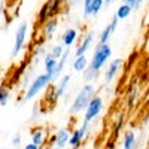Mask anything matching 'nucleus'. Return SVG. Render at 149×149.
<instances>
[{"label": "nucleus", "mask_w": 149, "mask_h": 149, "mask_svg": "<svg viewBox=\"0 0 149 149\" xmlns=\"http://www.w3.org/2000/svg\"><path fill=\"white\" fill-rule=\"evenodd\" d=\"M110 57H112V46L109 43H104V45L97 43L91 60H88V67L86 69H88L91 73L98 74V72L106 66L107 60H110Z\"/></svg>", "instance_id": "nucleus-1"}, {"label": "nucleus", "mask_w": 149, "mask_h": 149, "mask_svg": "<svg viewBox=\"0 0 149 149\" xmlns=\"http://www.w3.org/2000/svg\"><path fill=\"white\" fill-rule=\"evenodd\" d=\"M93 95H95V86L94 84H84L82 88L79 90V93L74 97L73 103L69 107V113L70 115H78L81 112L85 110V107L88 106L90 100L93 98Z\"/></svg>", "instance_id": "nucleus-2"}, {"label": "nucleus", "mask_w": 149, "mask_h": 149, "mask_svg": "<svg viewBox=\"0 0 149 149\" xmlns=\"http://www.w3.org/2000/svg\"><path fill=\"white\" fill-rule=\"evenodd\" d=\"M51 84H52V82H51V79H49L48 74H45V73L37 74V76L29 84L27 91H26V94H24V97H22V102L26 103V102L33 100L36 95H39V94H40L43 90H46Z\"/></svg>", "instance_id": "nucleus-3"}, {"label": "nucleus", "mask_w": 149, "mask_h": 149, "mask_svg": "<svg viewBox=\"0 0 149 149\" xmlns=\"http://www.w3.org/2000/svg\"><path fill=\"white\" fill-rule=\"evenodd\" d=\"M103 109H104V102H103L102 95H97V94L93 95L88 106H86L85 110H84V121L90 124L91 121L97 119L98 116H100V113L103 112Z\"/></svg>", "instance_id": "nucleus-4"}, {"label": "nucleus", "mask_w": 149, "mask_h": 149, "mask_svg": "<svg viewBox=\"0 0 149 149\" xmlns=\"http://www.w3.org/2000/svg\"><path fill=\"white\" fill-rule=\"evenodd\" d=\"M27 33H29V24L26 21H22L17 27V31H15L14 48H12V58H17L24 49V45H26V40H27Z\"/></svg>", "instance_id": "nucleus-5"}, {"label": "nucleus", "mask_w": 149, "mask_h": 149, "mask_svg": "<svg viewBox=\"0 0 149 149\" xmlns=\"http://www.w3.org/2000/svg\"><path fill=\"white\" fill-rule=\"evenodd\" d=\"M88 128H90V124L84 121V122L81 124V127L72 130L67 145H69L72 149H79V148L82 146L85 137H86V134H88Z\"/></svg>", "instance_id": "nucleus-6"}, {"label": "nucleus", "mask_w": 149, "mask_h": 149, "mask_svg": "<svg viewBox=\"0 0 149 149\" xmlns=\"http://www.w3.org/2000/svg\"><path fill=\"white\" fill-rule=\"evenodd\" d=\"M95 40V31L94 30H90V31H86L82 37V40L81 43L78 45V48L74 49V57H81V55H85L86 52H88V49L93 46Z\"/></svg>", "instance_id": "nucleus-7"}, {"label": "nucleus", "mask_w": 149, "mask_h": 149, "mask_svg": "<svg viewBox=\"0 0 149 149\" xmlns=\"http://www.w3.org/2000/svg\"><path fill=\"white\" fill-rule=\"evenodd\" d=\"M121 67H122V60L121 58H115V60H112L106 72H104V82L106 84H112L115 81V78L121 72Z\"/></svg>", "instance_id": "nucleus-8"}, {"label": "nucleus", "mask_w": 149, "mask_h": 149, "mask_svg": "<svg viewBox=\"0 0 149 149\" xmlns=\"http://www.w3.org/2000/svg\"><path fill=\"white\" fill-rule=\"evenodd\" d=\"M69 137H70V131L67 128H60L55 136H52L51 139V143L55 146V148H60V149H64L69 143Z\"/></svg>", "instance_id": "nucleus-9"}, {"label": "nucleus", "mask_w": 149, "mask_h": 149, "mask_svg": "<svg viewBox=\"0 0 149 149\" xmlns=\"http://www.w3.org/2000/svg\"><path fill=\"white\" fill-rule=\"evenodd\" d=\"M78 37H79V31H78V29L70 27V29H67L63 34H61V37H60V43L63 45L64 48L69 49L72 45H74V42L78 40Z\"/></svg>", "instance_id": "nucleus-10"}, {"label": "nucleus", "mask_w": 149, "mask_h": 149, "mask_svg": "<svg viewBox=\"0 0 149 149\" xmlns=\"http://www.w3.org/2000/svg\"><path fill=\"white\" fill-rule=\"evenodd\" d=\"M72 81V74H63V76H60L57 79V84H52L54 85V90H55V94H57V98L60 100L61 97H63L69 88V84Z\"/></svg>", "instance_id": "nucleus-11"}, {"label": "nucleus", "mask_w": 149, "mask_h": 149, "mask_svg": "<svg viewBox=\"0 0 149 149\" xmlns=\"http://www.w3.org/2000/svg\"><path fill=\"white\" fill-rule=\"evenodd\" d=\"M116 27H118V19H116V17H113V18H112V21L103 29V31L100 33V36H98V43H102V45L109 43L110 37H112V34H113V31L116 30Z\"/></svg>", "instance_id": "nucleus-12"}, {"label": "nucleus", "mask_w": 149, "mask_h": 149, "mask_svg": "<svg viewBox=\"0 0 149 149\" xmlns=\"http://www.w3.org/2000/svg\"><path fill=\"white\" fill-rule=\"evenodd\" d=\"M69 57H70V49H64V52L63 55L60 57V61H57V66H55V70L52 73V76H51V81H57L60 76H63V72H64V67L67 64V61H69Z\"/></svg>", "instance_id": "nucleus-13"}, {"label": "nucleus", "mask_w": 149, "mask_h": 149, "mask_svg": "<svg viewBox=\"0 0 149 149\" xmlns=\"http://www.w3.org/2000/svg\"><path fill=\"white\" fill-rule=\"evenodd\" d=\"M30 137H31V142L33 145L36 146H43L45 145V137H46V131L42 128V127H33L31 131H30Z\"/></svg>", "instance_id": "nucleus-14"}, {"label": "nucleus", "mask_w": 149, "mask_h": 149, "mask_svg": "<svg viewBox=\"0 0 149 149\" xmlns=\"http://www.w3.org/2000/svg\"><path fill=\"white\" fill-rule=\"evenodd\" d=\"M137 148V134L134 130H127L124 133L122 149H136Z\"/></svg>", "instance_id": "nucleus-15"}, {"label": "nucleus", "mask_w": 149, "mask_h": 149, "mask_svg": "<svg viewBox=\"0 0 149 149\" xmlns=\"http://www.w3.org/2000/svg\"><path fill=\"white\" fill-rule=\"evenodd\" d=\"M24 72H26V63H21L14 72H12V76L9 78V84L6 85L8 88L10 90L12 86H15L18 82H19V79H21V76L24 74Z\"/></svg>", "instance_id": "nucleus-16"}, {"label": "nucleus", "mask_w": 149, "mask_h": 149, "mask_svg": "<svg viewBox=\"0 0 149 149\" xmlns=\"http://www.w3.org/2000/svg\"><path fill=\"white\" fill-rule=\"evenodd\" d=\"M57 27H58V21H57V18H49V19L43 24V26H42V30H43V34H45L46 39H51V37L54 36Z\"/></svg>", "instance_id": "nucleus-17"}, {"label": "nucleus", "mask_w": 149, "mask_h": 149, "mask_svg": "<svg viewBox=\"0 0 149 149\" xmlns=\"http://www.w3.org/2000/svg\"><path fill=\"white\" fill-rule=\"evenodd\" d=\"M57 61H58V60H55L54 57H51V55H49V52H48V54L45 55V58H43V67H45V74H48V76H49V79H51L52 73H54V70H55ZM51 82H52V81H51Z\"/></svg>", "instance_id": "nucleus-18"}, {"label": "nucleus", "mask_w": 149, "mask_h": 149, "mask_svg": "<svg viewBox=\"0 0 149 149\" xmlns=\"http://www.w3.org/2000/svg\"><path fill=\"white\" fill-rule=\"evenodd\" d=\"M86 67H88V58H86V55L74 57L73 63H72V70L73 72H84Z\"/></svg>", "instance_id": "nucleus-19"}, {"label": "nucleus", "mask_w": 149, "mask_h": 149, "mask_svg": "<svg viewBox=\"0 0 149 149\" xmlns=\"http://www.w3.org/2000/svg\"><path fill=\"white\" fill-rule=\"evenodd\" d=\"M43 102L48 103V106H51V107L57 104L58 98H57V94H55V90H54V85H52V84L46 88L45 95H43Z\"/></svg>", "instance_id": "nucleus-20"}, {"label": "nucleus", "mask_w": 149, "mask_h": 149, "mask_svg": "<svg viewBox=\"0 0 149 149\" xmlns=\"http://www.w3.org/2000/svg\"><path fill=\"white\" fill-rule=\"evenodd\" d=\"M131 12H133V9L128 6V5H121L118 9H116V14H115V17H116V19L119 21V19H125V18H128L130 15H131Z\"/></svg>", "instance_id": "nucleus-21"}, {"label": "nucleus", "mask_w": 149, "mask_h": 149, "mask_svg": "<svg viewBox=\"0 0 149 149\" xmlns=\"http://www.w3.org/2000/svg\"><path fill=\"white\" fill-rule=\"evenodd\" d=\"M10 100V90L8 88V86L5 84L0 85V106H6Z\"/></svg>", "instance_id": "nucleus-22"}, {"label": "nucleus", "mask_w": 149, "mask_h": 149, "mask_svg": "<svg viewBox=\"0 0 149 149\" xmlns=\"http://www.w3.org/2000/svg\"><path fill=\"white\" fill-rule=\"evenodd\" d=\"M64 46L61 45V43H58V45H54L52 48H51V51H49V55L51 57H54L55 60H58L61 55H63V52H64Z\"/></svg>", "instance_id": "nucleus-23"}, {"label": "nucleus", "mask_w": 149, "mask_h": 149, "mask_svg": "<svg viewBox=\"0 0 149 149\" xmlns=\"http://www.w3.org/2000/svg\"><path fill=\"white\" fill-rule=\"evenodd\" d=\"M139 97V90L137 88H133L128 94V107H133L136 104V100H137Z\"/></svg>", "instance_id": "nucleus-24"}, {"label": "nucleus", "mask_w": 149, "mask_h": 149, "mask_svg": "<svg viewBox=\"0 0 149 149\" xmlns=\"http://www.w3.org/2000/svg\"><path fill=\"white\" fill-rule=\"evenodd\" d=\"M10 143H12V146L18 148V146L21 145V134H19V133H17V134L12 136V140H10Z\"/></svg>", "instance_id": "nucleus-25"}, {"label": "nucleus", "mask_w": 149, "mask_h": 149, "mask_svg": "<svg viewBox=\"0 0 149 149\" xmlns=\"http://www.w3.org/2000/svg\"><path fill=\"white\" fill-rule=\"evenodd\" d=\"M145 2H146V0H136V2H134V6H133V10H134V9H139Z\"/></svg>", "instance_id": "nucleus-26"}, {"label": "nucleus", "mask_w": 149, "mask_h": 149, "mask_svg": "<svg viewBox=\"0 0 149 149\" xmlns=\"http://www.w3.org/2000/svg\"><path fill=\"white\" fill-rule=\"evenodd\" d=\"M22 149H40V148L36 146V145H33V143H27V145H24Z\"/></svg>", "instance_id": "nucleus-27"}, {"label": "nucleus", "mask_w": 149, "mask_h": 149, "mask_svg": "<svg viewBox=\"0 0 149 149\" xmlns=\"http://www.w3.org/2000/svg\"><path fill=\"white\" fill-rule=\"evenodd\" d=\"M134 2H136V0H122V3H124V5H128L131 9H133V6H134Z\"/></svg>", "instance_id": "nucleus-28"}, {"label": "nucleus", "mask_w": 149, "mask_h": 149, "mask_svg": "<svg viewBox=\"0 0 149 149\" xmlns=\"http://www.w3.org/2000/svg\"><path fill=\"white\" fill-rule=\"evenodd\" d=\"M103 2H104V5H110L112 2H113V0H103Z\"/></svg>", "instance_id": "nucleus-29"}, {"label": "nucleus", "mask_w": 149, "mask_h": 149, "mask_svg": "<svg viewBox=\"0 0 149 149\" xmlns=\"http://www.w3.org/2000/svg\"><path fill=\"white\" fill-rule=\"evenodd\" d=\"M48 149H60V148H55V146H52V148H48Z\"/></svg>", "instance_id": "nucleus-30"}, {"label": "nucleus", "mask_w": 149, "mask_h": 149, "mask_svg": "<svg viewBox=\"0 0 149 149\" xmlns=\"http://www.w3.org/2000/svg\"><path fill=\"white\" fill-rule=\"evenodd\" d=\"M0 19H2V10H0Z\"/></svg>", "instance_id": "nucleus-31"}, {"label": "nucleus", "mask_w": 149, "mask_h": 149, "mask_svg": "<svg viewBox=\"0 0 149 149\" xmlns=\"http://www.w3.org/2000/svg\"><path fill=\"white\" fill-rule=\"evenodd\" d=\"M74 2H78V0H74Z\"/></svg>", "instance_id": "nucleus-32"}]
</instances>
